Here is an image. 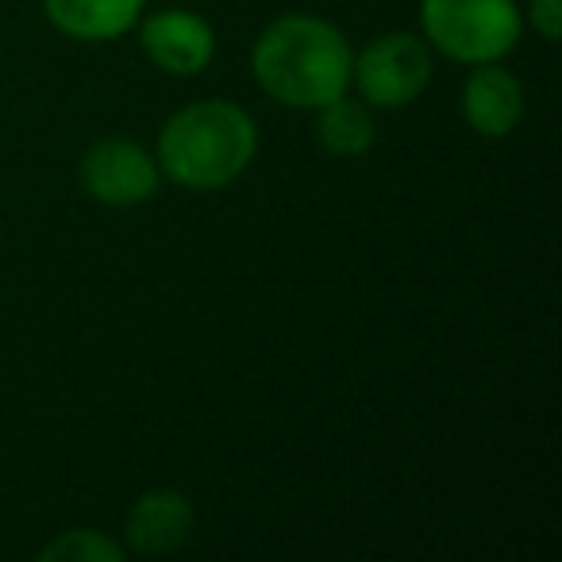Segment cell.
Segmentation results:
<instances>
[{"label": "cell", "instance_id": "obj_1", "mask_svg": "<svg viewBox=\"0 0 562 562\" xmlns=\"http://www.w3.org/2000/svg\"><path fill=\"white\" fill-rule=\"evenodd\" d=\"M351 47L344 32L316 16L273 20L255 43L250 70L258 86L293 109H324L351 86Z\"/></svg>", "mask_w": 562, "mask_h": 562}, {"label": "cell", "instance_id": "obj_2", "mask_svg": "<svg viewBox=\"0 0 562 562\" xmlns=\"http://www.w3.org/2000/svg\"><path fill=\"white\" fill-rule=\"evenodd\" d=\"M258 150V127L239 104L201 101L181 109L158 135V162L186 189L235 181Z\"/></svg>", "mask_w": 562, "mask_h": 562}, {"label": "cell", "instance_id": "obj_3", "mask_svg": "<svg viewBox=\"0 0 562 562\" xmlns=\"http://www.w3.org/2000/svg\"><path fill=\"white\" fill-rule=\"evenodd\" d=\"M420 24L454 63H497L520 40L513 0H424Z\"/></svg>", "mask_w": 562, "mask_h": 562}, {"label": "cell", "instance_id": "obj_4", "mask_svg": "<svg viewBox=\"0 0 562 562\" xmlns=\"http://www.w3.org/2000/svg\"><path fill=\"white\" fill-rule=\"evenodd\" d=\"M351 78L359 93L378 109H405L428 89L431 55L416 35L393 32L374 40L351 63Z\"/></svg>", "mask_w": 562, "mask_h": 562}, {"label": "cell", "instance_id": "obj_5", "mask_svg": "<svg viewBox=\"0 0 562 562\" xmlns=\"http://www.w3.org/2000/svg\"><path fill=\"white\" fill-rule=\"evenodd\" d=\"M81 181L101 204H143L158 189V162L127 139H104L81 158Z\"/></svg>", "mask_w": 562, "mask_h": 562}, {"label": "cell", "instance_id": "obj_6", "mask_svg": "<svg viewBox=\"0 0 562 562\" xmlns=\"http://www.w3.org/2000/svg\"><path fill=\"white\" fill-rule=\"evenodd\" d=\"M143 47H147L155 66L178 74V78H189V74H201L212 63L216 40H212V27L201 16L170 9L143 24Z\"/></svg>", "mask_w": 562, "mask_h": 562}, {"label": "cell", "instance_id": "obj_7", "mask_svg": "<svg viewBox=\"0 0 562 562\" xmlns=\"http://www.w3.org/2000/svg\"><path fill=\"white\" fill-rule=\"evenodd\" d=\"M462 116L470 120L477 135L485 139H501L508 135L524 116V89L508 70L493 63H482V70H474L462 89Z\"/></svg>", "mask_w": 562, "mask_h": 562}, {"label": "cell", "instance_id": "obj_8", "mask_svg": "<svg viewBox=\"0 0 562 562\" xmlns=\"http://www.w3.org/2000/svg\"><path fill=\"white\" fill-rule=\"evenodd\" d=\"M193 531V505L173 490L143 493L127 513V543L143 554H170Z\"/></svg>", "mask_w": 562, "mask_h": 562}, {"label": "cell", "instance_id": "obj_9", "mask_svg": "<svg viewBox=\"0 0 562 562\" xmlns=\"http://www.w3.org/2000/svg\"><path fill=\"white\" fill-rule=\"evenodd\" d=\"M143 0H47V16L70 40H116L139 20Z\"/></svg>", "mask_w": 562, "mask_h": 562}, {"label": "cell", "instance_id": "obj_10", "mask_svg": "<svg viewBox=\"0 0 562 562\" xmlns=\"http://www.w3.org/2000/svg\"><path fill=\"white\" fill-rule=\"evenodd\" d=\"M321 143L339 158H355V155H367L374 147V120L370 112L362 109L359 101H347V97H336L321 109Z\"/></svg>", "mask_w": 562, "mask_h": 562}, {"label": "cell", "instance_id": "obj_11", "mask_svg": "<svg viewBox=\"0 0 562 562\" xmlns=\"http://www.w3.org/2000/svg\"><path fill=\"white\" fill-rule=\"evenodd\" d=\"M43 559L47 562H120L124 551H120L112 539H104L101 531L78 528V531L58 536L50 547H43Z\"/></svg>", "mask_w": 562, "mask_h": 562}, {"label": "cell", "instance_id": "obj_12", "mask_svg": "<svg viewBox=\"0 0 562 562\" xmlns=\"http://www.w3.org/2000/svg\"><path fill=\"white\" fill-rule=\"evenodd\" d=\"M531 24L547 43L562 35V0H531Z\"/></svg>", "mask_w": 562, "mask_h": 562}]
</instances>
